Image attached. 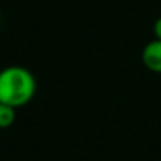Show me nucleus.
<instances>
[{
  "label": "nucleus",
  "mask_w": 161,
  "mask_h": 161,
  "mask_svg": "<svg viewBox=\"0 0 161 161\" xmlns=\"http://www.w3.org/2000/svg\"><path fill=\"white\" fill-rule=\"evenodd\" d=\"M36 92V80L24 66H7L0 71V103L21 108L27 104Z\"/></svg>",
  "instance_id": "nucleus-1"
},
{
  "label": "nucleus",
  "mask_w": 161,
  "mask_h": 161,
  "mask_svg": "<svg viewBox=\"0 0 161 161\" xmlns=\"http://www.w3.org/2000/svg\"><path fill=\"white\" fill-rule=\"evenodd\" d=\"M153 32H155L156 40H161V18L156 19V22H155V25H153Z\"/></svg>",
  "instance_id": "nucleus-4"
},
{
  "label": "nucleus",
  "mask_w": 161,
  "mask_h": 161,
  "mask_svg": "<svg viewBox=\"0 0 161 161\" xmlns=\"http://www.w3.org/2000/svg\"><path fill=\"white\" fill-rule=\"evenodd\" d=\"M142 63L150 71L161 73V40H153L144 47Z\"/></svg>",
  "instance_id": "nucleus-2"
},
{
  "label": "nucleus",
  "mask_w": 161,
  "mask_h": 161,
  "mask_svg": "<svg viewBox=\"0 0 161 161\" xmlns=\"http://www.w3.org/2000/svg\"><path fill=\"white\" fill-rule=\"evenodd\" d=\"M16 120V108L0 103V128H8Z\"/></svg>",
  "instance_id": "nucleus-3"
}]
</instances>
